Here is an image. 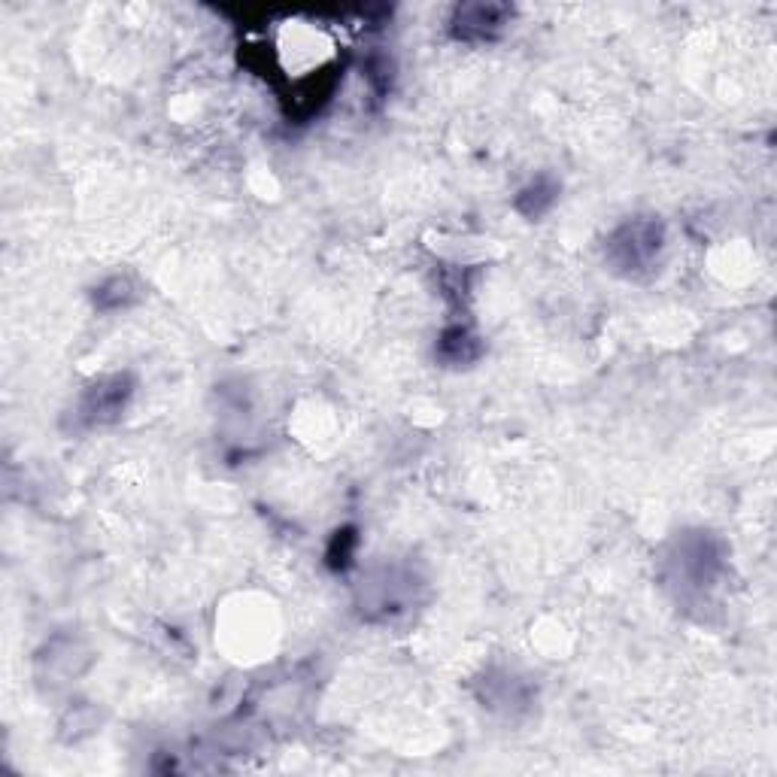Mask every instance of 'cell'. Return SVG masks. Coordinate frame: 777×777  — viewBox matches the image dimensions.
Wrapping results in <instances>:
<instances>
[{
    "label": "cell",
    "instance_id": "cell-2",
    "mask_svg": "<svg viewBox=\"0 0 777 777\" xmlns=\"http://www.w3.org/2000/svg\"><path fill=\"white\" fill-rule=\"evenodd\" d=\"M504 16H507L504 7H465V10H459L456 25H459L462 37H471V31H480V37H489L492 28L504 25Z\"/></svg>",
    "mask_w": 777,
    "mask_h": 777
},
{
    "label": "cell",
    "instance_id": "cell-1",
    "mask_svg": "<svg viewBox=\"0 0 777 777\" xmlns=\"http://www.w3.org/2000/svg\"><path fill=\"white\" fill-rule=\"evenodd\" d=\"M128 392L131 389H122V380H113L110 386H98L95 392H89L82 398L79 416H89V422H104V419H110L122 410Z\"/></svg>",
    "mask_w": 777,
    "mask_h": 777
}]
</instances>
